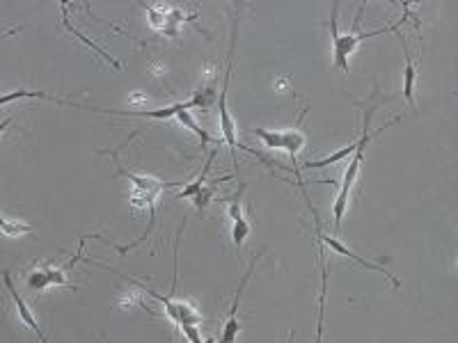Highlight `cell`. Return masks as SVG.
<instances>
[{
    "label": "cell",
    "instance_id": "1",
    "mask_svg": "<svg viewBox=\"0 0 458 343\" xmlns=\"http://www.w3.org/2000/svg\"><path fill=\"white\" fill-rule=\"evenodd\" d=\"M374 97H376V92H374ZM374 97H371V101H369V108L364 110L362 135L358 138V149H355V153L349 158L351 163H349V168H346V172H344V179H342L339 192H337V200H334V204H332L334 232H339L344 215H346V211H349L351 190H353V185H355V181H358V176H360V168H362V160H364L366 144H369V142H371V138H376V135H381L385 129H390V126H394L396 121H401V117H394L392 121H388V124H385V126H381L378 131H371V114H374V110H376V106H374Z\"/></svg>",
    "mask_w": 458,
    "mask_h": 343
},
{
    "label": "cell",
    "instance_id": "2",
    "mask_svg": "<svg viewBox=\"0 0 458 343\" xmlns=\"http://www.w3.org/2000/svg\"><path fill=\"white\" fill-rule=\"evenodd\" d=\"M364 5H360L358 9V16H355V26L349 35H342L339 28H337V12H339V3L332 5V12H330V37H332V65L337 71L342 74H349L351 69V55L355 53V48H358L362 41L371 39V37H378L383 33H394V30H399L401 23H394L390 28H381V30H374V33H358V21H360V14H362Z\"/></svg>",
    "mask_w": 458,
    "mask_h": 343
},
{
    "label": "cell",
    "instance_id": "3",
    "mask_svg": "<svg viewBox=\"0 0 458 343\" xmlns=\"http://www.w3.org/2000/svg\"><path fill=\"white\" fill-rule=\"evenodd\" d=\"M239 18L241 14L236 12L231 16V33H229V48H227V67H225V78H222V87H220V99H218V119H220V133H222V140L227 142V147L231 151V160H234V168H239V156L236 149H246L250 153H254L252 149L243 147L239 144V135H236V121L229 114L227 108V94H229V82H231V69H234V53H236V39H239Z\"/></svg>",
    "mask_w": 458,
    "mask_h": 343
},
{
    "label": "cell",
    "instance_id": "4",
    "mask_svg": "<svg viewBox=\"0 0 458 343\" xmlns=\"http://www.w3.org/2000/svg\"><path fill=\"white\" fill-rule=\"evenodd\" d=\"M263 256V252L254 254L250 266L246 268V273H243L241 282H239V288H236V295H234V303L229 307V316H227V323L222 327V334H220V343H236L239 334H241V323H239V305H241V298H243V290H246L248 282H250V275L252 270L257 268V261Z\"/></svg>",
    "mask_w": 458,
    "mask_h": 343
},
{
    "label": "cell",
    "instance_id": "5",
    "mask_svg": "<svg viewBox=\"0 0 458 343\" xmlns=\"http://www.w3.org/2000/svg\"><path fill=\"white\" fill-rule=\"evenodd\" d=\"M0 279H3V284H5V288H7V293H9V298H12V303H14V307H16L18 320H21V323H23L28 330H33V332H35L37 339H39V343H48L46 334L42 332V327H39L37 318L33 316V311H30V307H28V303L23 300V295L18 293V288H16V284H14L12 275H9L7 270L0 268Z\"/></svg>",
    "mask_w": 458,
    "mask_h": 343
},
{
    "label": "cell",
    "instance_id": "6",
    "mask_svg": "<svg viewBox=\"0 0 458 343\" xmlns=\"http://www.w3.org/2000/svg\"><path fill=\"white\" fill-rule=\"evenodd\" d=\"M314 222H317V236H319V243L323 245V247H328V249H332V252H337V254H342V256H349V258H353L355 263H360L362 268H366V270H376V273H383L385 277L390 279L392 282V286L394 288H401V282L396 277H392L388 270H385V266H381V263H371V261H366V258H362V256H358L355 252H351L349 247H346L342 241H337L334 236H328V234H323L321 232V222H319V217H314Z\"/></svg>",
    "mask_w": 458,
    "mask_h": 343
},
{
    "label": "cell",
    "instance_id": "7",
    "mask_svg": "<svg viewBox=\"0 0 458 343\" xmlns=\"http://www.w3.org/2000/svg\"><path fill=\"white\" fill-rule=\"evenodd\" d=\"M67 266L65 268H53V266H37L35 270H30V275L26 279V284L30 290H46L50 286H65V288H76V284H71L65 277Z\"/></svg>",
    "mask_w": 458,
    "mask_h": 343
},
{
    "label": "cell",
    "instance_id": "8",
    "mask_svg": "<svg viewBox=\"0 0 458 343\" xmlns=\"http://www.w3.org/2000/svg\"><path fill=\"white\" fill-rule=\"evenodd\" d=\"M305 114H307V110L300 112L298 121L293 124L291 129H284V131H282V151H287V153L291 156V158H293V163H296V156L302 151L305 144H307V135H305V131H302V119H305Z\"/></svg>",
    "mask_w": 458,
    "mask_h": 343
},
{
    "label": "cell",
    "instance_id": "9",
    "mask_svg": "<svg viewBox=\"0 0 458 343\" xmlns=\"http://www.w3.org/2000/svg\"><path fill=\"white\" fill-rule=\"evenodd\" d=\"M18 99H37V101H50L55 106H67V108H80V103H71L65 99H58V97H50L46 92H35V89H16V92H9V94L0 97V106H7V103L18 101Z\"/></svg>",
    "mask_w": 458,
    "mask_h": 343
},
{
    "label": "cell",
    "instance_id": "10",
    "mask_svg": "<svg viewBox=\"0 0 458 343\" xmlns=\"http://www.w3.org/2000/svg\"><path fill=\"white\" fill-rule=\"evenodd\" d=\"M403 44V55H405V69H403V99L408 106H415V85H417V69L415 62L408 53V46H405V39L401 37Z\"/></svg>",
    "mask_w": 458,
    "mask_h": 343
},
{
    "label": "cell",
    "instance_id": "11",
    "mask_svg": "<svg viewBox=\"0 0 458 343\" xmlns=\"http://www.w3.org/2000/svg\"><path fill=\"white\" fill-rule=\"evenodd\" d=\"M62 12H65V16H62V21H65V28L69 30V33H71V35H74V37H78V39H80V41H83V44H85L87 48H92V50H94V53H99L101 58H104V60L108 62V65H113L115 69H121V65H119V62H117V60H115L113 55H110V53H106V50H104V48H101V46H97V44H94V41H92V39H87L85 35H80V33H78V30H76L74 26H71V21H69V14H67V3H62Z\"/></svg>",
    "mask_w": 458,
    "mask_h": 343
},
{
    "label": "cell",
    "instance_id": "12",
    "mask_svg": "<svg viewBox=\"0 0 458 343\" xmlns=\"http://www.w3.org/2000/svg\"><path fill=\"white\" fill-rule=\"evenodd\" d=\"M216 156H218V149H213L211 153H209V160L205 163V168H202V172H200V176L192 183H188V185H183L181 188V192H177L175 197H179V200H190L192 195H195L202 185H207V176H209V172H211V165H213V160H216Z\"/></svg>",
    "mask_w": 458,
    "mask_h": 343
},
{
    "label": "cell",
    "instance_id": "13",
    "mask_svg": "<svg viewBox=\"0 0 458 343\" xmlns=\"http://www.w3.org/2000/svg\"><path fill=\"white\" fill-rule=\"evenodd\" d=\"M250 232H252V227H250V220H248L246 215L239 217V220H234L231 222V243H234V247L241 249L243 243L248 241Z\"/></svg>",
    "mask_w": 458,
    "mask_h": 343
},
{
    "label": "cell",
    "instance_id": "14",
    "mask_svg": "<svg viewBox=\"0 0 458 343\" xmlns=\"http://www.w3.org/2000/svg\"><path fill=\"white\" fill-rule=\"evenodd\" d=\"M175 119H177V121L181 124V126H186L188 131H192V133H195V135H197V138H200L202 142H216V140H213V138H211V135H209V133H207L205 129H202V126H200V124H197L195 119H192L190 110H183V112H179Z\"/></svg>",
    "mask_w": 458,
    "mask_h": 343
},
{
    "label": "cell",
    "instance_id": "15",
    "mask_svg": "<svg viewBox=\"0 0 458 343\" xmlns=\"http://www.w3.org/2000/svg\"><path fill=\"white\" fill-rule=\"evenodd\" d=\"M252 135L263 142V147L273 151H282V131H268V129H252Z\"/></svg>",
    "mask_w": 458,
    "mask_h": 343
},
{
    "label": "cell",
    "instance_id": "16",
    "mask_svg": "<svg viewBox=\"0 0 458 343\" xmlns=\"http://www.w3.org/2000/svg\"><path fill=\"white\" fill-rule=\"evenodd\" d=\"M213 195H216V188H213V185H202V188L190 197V202L195 204L197 211H205L207 206L213 202Z\"/></svg>",
    "mask_w": 458,
    "mask_h": 343
},
{
    "label": "cell",
    "instance_id": "17",
    "mask_svg": "<svg viewBox=\"0 0 458 343\" xmlns=\"http://www.w3.org/2000/svg\"><path fill=\"white\" fill-rule=\"evenodd\" d=\"M181 332H183V337L188 339V343H202V341H205V339H202V334H200L197 325H186V327H181Z\"/></svg>",
    "mask_w": 458,
    "mask_h": 343
},
{
    "label": "cell",
    "instance_id": "18",
    "mask_svg": "<svg viewBox=\"0 0 458 343\" xmlns=\"http://www.w3.org/2000/svg\"><path fill=\"white\" fill-rule=\"evenodd\" d=\"M289 343H293V332H291V334H289Z\"/></svg>",
    "mask_w": 458,
    "mask_h": 343
}]
</instances>
